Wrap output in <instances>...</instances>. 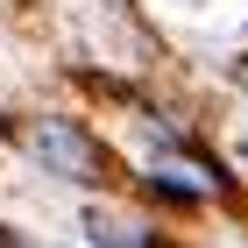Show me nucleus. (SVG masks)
I'll return each instance as SVG.
<instances>
[{"label":"nucleus","instance_id":"obj_2","mask_svg":"<svg viewBox=\"0 0 248 248\" xmlns=\"http://www.w3.org/2000/svg\"><path fill=\"white\" fill-rule=\"evenodd\" d=\"M0 248H21V241H15V234H7V227H0Z\"/></svg>","mask_w":248,"mask_h":248},{"label":"nucleus","instance_id":"obj_1","mask_svg":"<svg viewBox=\"0 0 248 248\" xmlns=\"http://www.w3.org/2000/svg\"><path fill=\"white\" fill-rule=\"evenodd\" d=\"M29 149H36L57 177H71V185H99V177H107V156H99V142L78 128V121H36V128H29Z\"/></svg>","mask_w":248,"mask_h":248}]
</instances>
